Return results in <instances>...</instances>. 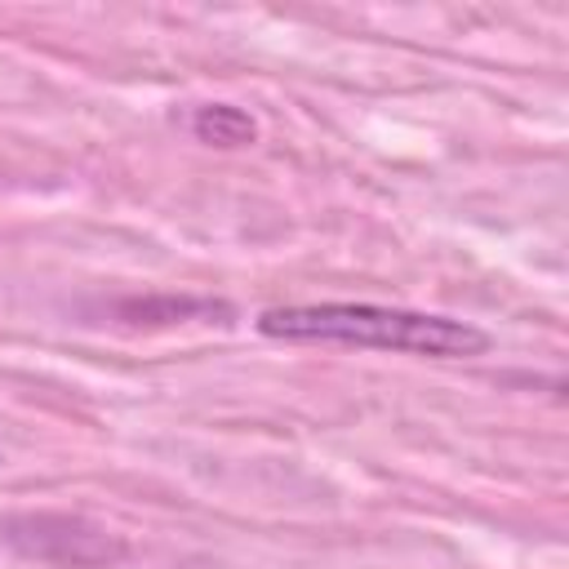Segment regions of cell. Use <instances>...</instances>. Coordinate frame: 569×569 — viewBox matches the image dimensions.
Wrapping results in <instances>:
<instances>
[{"mask_svg": "<svg viewBox=\"0 0 569 569\" xmlns=\"http://www.w3.org/2000/svg\"><path fill=\"white\" fill-rule=\"evenodd\" d=\"M258 333L276 342H338V347H369V351H400L431 360H467L489 351V333L471 320L409 311V307H378V302L267 307L258 316Z\"/></svg>", "mask_w": 569, "mask_h": 569, "instance_id": "obj_1", "label": "cell"}, {"mask_svg": "<svg viewBox=\"0 0 569 569\" xmlns=\"http://www.w3.org/2000/svg\"><path fill=\"white\" fill-rule=\"evenodd\" d=\"M13 525L31 529V538L27 533L9 538L22 556H40V560L49 556L62 565H111L124 556V542H116L107 529L71 520V516H13Z\"/></svg>", "mask_w": 569, "mask_h": 569, "instance_id": "obj_2", "label": "cell"}, {"mask_svg": "<svg viewBox=\"0 0 569 569\" xmlns=\"http://www.w3.org/2000/svg\"><path fill=\"white\" fill-rule=\"evenodd\" d=\"M191 133H196V142H204V147L236 151V147H253L258 120H253L244 107H236V102H204V107H196V116H191Z\"/></svg>", "mask_w": 569, "mask_h": 569, "instance_id": "obj_3", "label": "cell"}]
</instances>
